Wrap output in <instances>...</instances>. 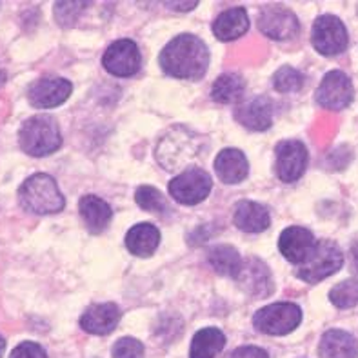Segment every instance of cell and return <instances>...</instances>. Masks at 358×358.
<instances>
[{
    "instance_id": "1",
    "label": "cell",
    "mask_w": 358,
    "mask_h": 358,
    "mask_svg": "<svg viewBox=\"0 0 358 358\" xmlns=\"http://www.w3.org/2000/svg\"><path fill=\"white\" fill-rule=\"evenodd\" d=\"M160 68L177 78L199 80L209 66V51L195 35H178L160 53Z\"/></svg>"
},
{
    "instance_id": "2",
    "label": "cell",
    "mask_w": 358,
    "mask_h": 358,
    "mask_svg": "<svg viewBox=\"0 0 358 358\" xmlns=\"http://www.w3.org/2000/svg\"><path fill=\"white\" fill-rule=\"evenodd\" d=\"M18 200L26 211L35 215L59 213L64 209V196L57 182L44 173H36L18 189Z\"/></svg>"
},
{
    "instance_id": "3",
    "label": "cell",
    "mask_w": 358,
    "mask_h": 358,
    "mask_svg": "<svg viewBox=\"0 0 358 358\" xmlns=\"http://www.w3.org/2000/svg\"><path fill=\"white\" fill-rule=\"evenodd\" d=\"M20 148L31 157H45L59 150L62 136L57 120L48 115L27 118L18 133Z\"/></svg>"
},
{
    "instance_id": "4",
    "label": "cell",
    "mask_w": 358,
    "mask_h": 358,
    "mask_svg": "<svg viewBox=\"0 0 358 358\" xmlns=\"http://www.w3.org/2000/svg\"><path fill=\"white\" fill-rule=\"evenodd\" d=\"M342 264H344V255H342L341 248L331 241H320L315 244L308 260L300 264L296 275L304 282L317 284L338 271Z\"/></svg>"
},
{
    "instance_id": "5",
    "label": "cell",
    "mask_w": 358,
    "mask_h": 358,
    "mask_svg": "<svg viewBox=\"0 0 358 358\" xmlns=\"http://www.w3.org/2000/svg\"><path fill=\"white\" fill-rule=\"evenodd\" d=\"M302 320V311L291 302H277L259 309L253 317V326L264 335L282 336L296 329Z\"/></svg>"
},
{
    "instance_id": "6",
    "label": "cell",
    "mask_w": 358,
    "mask_h": 358,
    "mask_svg": "<svg viewBox=\"0 0 358 358\" xmlns=\"http://www.w3.org/2000/svg\"><path fill=\"white\" fill-rule=\"evenodd\" d=\"M211 191V177L204 169L191 168L169 182V193L178 204H200Z\"/></svg>"
},
{
    "instance_id": "7",
    "label": "cell",
    "mask_w": 358,
    "mask_h": 358,
    "mask_svg": "<svg viewBox=\"0 0 358 358\" xmlns=\"http://www.w3.org/2000/svg\"><path fill=\"white\" fill-rule=\"evenodd\" d=\"M311 42L318 53L338 55L345 51L350 36H348V29L341 18L333 17V15H324L315 20Z\"/></svg>"
},
{
    "instance_id": "8",
    "label": "cell",
    "mask_w": 358,
    "mask_h": 358,
    "mask_svg": "<svg viewBox=\"0 0 358 358\" xmlns=\"http://www.w3.org/2000/svg\"><path fill=\"white\" fill-rule=\"evenodd\" d=\"M259 27L273 41H289L299 33V20L291 9L280 4L266 6L259 17Z\"/></svg>"
},
{
    "instance_id": "9",
    "label": "cell",
    "mask_w": 358,
    "mask_h": 358,
    "mask_svg": "<svg viewBox=\"0 0 358 358\" xmlns=\"http://www.w3.org/2000/svg\"><path fill=\"white\" fill-rule=\"evenodd\" d=\"M102 64L115 77H131L141 69V51L135 42L122 38L106 50Z\"/></svg>"
},
{
    "instance_id": "10",
    "label": "cell",
    "mask_w": 358,
    "mask_h": 358,
    "mask_svg": "<svg viewBox=\"0 0 358 358\" xmlns=\"http://www.w3.org/2000/svg\"><path fill=\"white\" fill-rule=\"evenodd\" d=\"M318 104L326 109H344L353 100V84L351 78L342 71H329L320 82L317 91Z\"/></svg>"
},
{
    "instance_id": "11",
    "label": "cell",
    "mask_w": 358,
    "mask_h": 358,
    "mask_svg": "<svg viewBox=\"0 0 358 358\" xmlns=\"http://www.w3.org/2000/svg\"><path fill=\"white\" fill-rule=\"evenodd\" d=\"M71 82L59 77H45L33 82L27 90V100L31 102L33 108L50 109L57 108L68 100L71 95Z\"/></svg>"
},
{
    "instance_id": "12",
    "label": "cell",
    "mask_w": 358,
    "mask_h": 358,
    "mask_svg": "<svg viewBox=\"0 0 358 358\" xmlns=\"http://www.w3.org/2000/svg\"><path fill=\"white\" fill-rule=\"evenodd\" d=\"M308 168V150L299 141H284L277 145V175L282 182H295Z\"/></svg>"
},
{
    "instance_id": "13",
    "label": "cell",
    "mask_w": 358,
    "mask_h": 358,
    "mask_svg": "<svg viewBox=\"0 0 358 358\" xmlns=\"http://www.w3.org/2000/svg\"><path fill=\"white\" fill-rule=\"evenodd\" d=\"M235 280L238 282V286H241L248 295L255 296V299H266V296L271 295V271H269V268L262 262V260H242V269Z\"/></svg>"
},
{
    "instance_id": "14",
    "label": "cell",
    "mask_w": 358,
    "mask_h": 358,
    "mask_svg": "<svg viewBox=\"0 0 358 358\" xmlns=\"http://www.w3.org/2000/svg\"><path fill=\"white\" fill-rule=\"evenodd\" d=\"M315 244L317 242H315L313 233L299 226L287 227L286 231L280 235V241H278V248H280V253L284 255V259L289 260L295 266H300V264H304L308 260Z\"/></svg>"
},
{
    "instance_id": "15",
    "label": "cell",
    "mask_w": 358,
    "mask_h": 358,
    "mask_svg": "<svg viewBox=\"0 0 358 358\" xmlns=\"http://www.w3.org/2000/svg\"><path fill=\"white\" fill-rule=\"evenodd\" d=\"M236 120L251 131H266L273 124V106L268 96H253L236 108Z\"/></svg>"
},
{
    "instance_id": "16",
    "label": "cell",
    "mask_w": 358,
    "mask_h": 358,
    "mask_svg": "<svg viewBox=\"0 0 358 358\" xmlns=\"http://www.w3.org/2000/svg\"><path fill=\"white\" fill-rule=\"evenodd\" d=\"M120 320V309L115 304H95L80 317V327L90 335H109Z\"/></svg>"
},
{
    "instance_id": "17",
    "label": "cell",
    "mask_w": 358,
    "mask_h": 358,
    "mask_svg": "<svg viewBox=\"0 0 358 358\" xmlns=\"http://www.w3.org/2000/svg\"><path fill=\"white\" fill-rule=\"evenodd\" d=\"M215 171L226 184H238L248 177L250 164L241 150H222L215 160Z\"/></svg>"
},
{
    "instance_id": "18",
    "label": "cell",
    "mask_w": 358,
    "mask_h": 358,
    "mask_svg": "<svg viewBox=\"0 0 358 358\" xmlns=\"http://www.w3.org/2000/svg\"><path fill=\"white\" fill-rule=\"evenodd\" d=\"M235 226L245 233H262L269 227V218L268 209L264 206L251 202V200H242L238 202L235 209Z\"/></svg>"
},
{
    "instance_id": "19",
    "label": "cell",
    "mask_w": 358,
    "mask_h": 358,
    "mask_svg": "<svg viewBox=\"0 0 358 358\" xmlns=\"http://www.w3.org/2000/svg\"><path fill=\"white\" fill-rule=\"evenodd\" d=\"M322 358H358V342L353 335L342 329H331L320 341Z\"/></svg>"
},
{
    "instance_id": "20",
    "label": "cell",
    "mask_w": 358,
    "mask_h": 358,
    "mask_svg": "<svg viewBox=\"0 0 358 358\" xmlns=\"http://www.w3.org/2000/svg\"><path fill=\"white\" fill-rule=\"evenodd\" d=\"M248 27H250V20H248L245 9L231 8L218 15L217 20L213 22V33L217 38L227 42L235 41V38L244 35L248 31Z\"/></svg>"
},
{
    "instance_id": "21",
    "label": "cell",
    "mask_w": 358,
    "mask_h": 358,
    "mask_svg": "<svg viewBox=\"0 0 358 358\" xmlns=\"http://www.w3.org/2000/svg\"><path fill=\"white\" fill-rule=\"evenodd\" d=\"M160 244V231L151 224H136L126 235L127 250L136 257H151Z\"/></svg>"
},
{
    "instance_id": "22",
    "label": "cell",
    "mask_w": 358,
    "mask_h": 358,
    "mask_svg": "<svg viewBox=\"0 0 358 358\" xmlns=\"http://www.w3.org/2000/svg\"><path fill=\"white\" fill-rule=\"evenodd\" d=\"M80 217L91 233H102L111 220V208L95 195L80 199Z\"/></svg>"
},
{
    "instance_id": "23",
    "label": "cell",
    "mask_w": 358,
    "mask_h": 358,
    "mask_svg": "<svg viewBox=\"0 0 358 358\" xmlns=\"http://www.w3.org/2000/svg\"><path fill=\"white\" fill-rule=\"evenodd\" d=\"M226 338L217 327H206L199 331L191 342L189 358H215L224 350Z\"/></svg>"
},
{
    "instance_id": "24",
    "label": "cell",
    "mask_w": 358,
    "mask_h": 358,
    "mask_svg": "<svg viewBox=\"0 0 358 358\" xmlns=\"http://www.w3.org/2000/svg\"><path fill=\"white\" fill-rule=\"evenodd\" d=\"M209 264L217 273L224 275V277H238V273L242 269V259L238 251L231 245H217L209 253Z\"/></svg>"
},
{
    "instance_id": "25",
    "label": "cell",
    "mask_w": 358,
    "mask_h": 358,
    "mask_svg": "<svg viewBox=\"0 0 358 358\" xmlns=\"http://www.w3.org/2000/svg\"><path fill=\"white\" fill-rule=\"evenodd\" d=\"M245 82L241 75L235 73H226L222 77H218L211 90V96L213 100L220 102V104H229V102H236L244 95Z\"/></svg>"
},
{
    "instance_id": "26",
    "label": "cell",
    "mask_w": 358,
    "mask_h": 358,
    "mask_svg": "<svg viewBox=\"0 0 358 358\" xmlns=\"http://www.w3.org/2000/svg\"><path fill=\"white\" fill-rule=\"evenodd\" d=\"M329 300L336 308L350 309L358 304V280H344L336 284L329 293Z\"/></svg>"
},
{
    "instance_id": "27",
    "label": "cell",
    "mask_w": 358,
    "mask_h": 358,
    "mask_svg": "<svg viewBox=\"0 0 358 358\" xmlns=\"http://www.w3.org/2000/svg\"><path fill=\"white\" fill-rule=\"evenodd\" d=\"M304 84V77L302 73L296 71L295 68H289V66H284V68L278 69L273 77V86L275 90L280 91V93H293V91H299Z\"/></svg>"
},
{
    "instance_id": "28",
    "label": "cell",
    "mask_w": 358,
    "mask_h": 358,
    "mask_svg": "<svg viewBox=\"0 0 358 358\" xmlns=\"http://www.w3.org/2000/svg\"><path fill=\"white\" fill-rule=\"evenodd\" d=\"M136 204L141 206L145 211H153V213H162L166 209V200L160 195L159 189H155L151 186H142L136 189L135 195Z\"/></svg>"
},
{
    "instance_id": "29",
    "label": "cell",
    "mask_w": 358,
    "mask_h": 358,
    "mask_svg": "<svg viewBox=\"0 0 358 358\" xmlns=\"http://www.w3.org/2000/svg\"><path fill=\"white\" fill-rule=\"evenodd\" d=\"M86 8V2H59L55 4V18L62 27H69L77 22V18Z\"/></svg>"
},
{
    "instance_id": "30",
    "label": "cell",
    "mask_w": 358,
    "mask_h": 358,
    "mask_svg": "<svg viewBox=\"0 0 358 358\" xmlns=\"http://www.w3.org/2000/svg\"><path fill=\"white\" fill-rule=\"evenodd\" d=\"M113 358H144V345L136 338H120L113 348Z\"/></svg>"
},
{
    "instance_id": "31",
    "label": "cell",
    "mask_w": 358,
    "mask_h": 358,
    "mask_svg": "<svg viewBox=\"0 0 358 358\" xmlns=\"http://www.w3.org/2000/svg\"><path fill=\"white\" fill-rule=\"evenodd\" d=\"M9 358H48V355L35 342H22L15 348Z\"/></svg>"
},
{
    "instance_id": "32",
    "label": "cell",
    "mask_w": 358,
    "mask_h": 358,
    "mask_svg": "<svg viewBox=\"0 0 358 358\" xmlns=\"http://www.w3.org/2000/svg\"><path fill=\"white\" fill-rule=\"evenodd\" d=\"M231 358H269L268 353L260 348H255V345H245V348H238L235 353L231 355Z\"/></svg>"
},
{
    "instance_id": "33",
    "label": "cell",
    "mask_w": 358,
    "mask_h": 358,
    "mask_svg": "<svg viewBox=\"0 0 358 358\" xmlns=\"http://www.w3.org/2000/svg\"><path fill=\"white\" fill-rule=\"evenodd\" d=\"M169 9H173V11H189V9L196 8V2H189V4H177V2H169L168 4Z\"/></svg>"
},
{
    "instance_id": "34",
    "label": "cell",
    "mask_w": 358,
    "mask_h": 358,
    "mask_svg": "<svg viewBox=\"0 0 358 358\" xmlns=\"http://www.w3.org/2000/svg\"><path fill=\"white\" fill-rule=\"evenodd\" d=\"M351 253H353V262H355V268L358 271V241L355 242L353 248H351Z\"/></svg>"
},
{
    "instance_id": "35",
    "label": "cell",
    "mask_w": 358,
    "mask_h": 358,
    "mask_svg": "<svg viewBox=\"0 0 358 358\" xmlns=\"http://www.w3.org/2000/svg\"><path fill=\"white\" fill-rule=\"evenodd\" d=\"M4 84H6V73L0 69V87L4 86Z\"/></svg>"
},
{
    "instance_id": "36",
    "label": "cell",
    "mask_w": 358,
    "mask_h": 358,
    "mask_svg": "<svg viewBox=\"0 0 358 358\" xmlns=\"http://www.w3.org/2000/svg\"><path fill=\"white\" fill-rule=\"evenodd\" d=\"M4 348H6V341L0 336V357H2V353H4Z\"/></svg>"
}]
</instances>
